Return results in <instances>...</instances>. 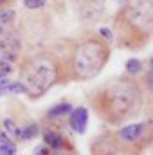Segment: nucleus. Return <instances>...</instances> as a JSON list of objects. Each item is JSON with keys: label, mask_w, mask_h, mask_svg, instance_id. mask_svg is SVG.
Instances as JSON below:
<instances>
[{"label": "nucleus", "mask_w": 153, "mask_h": 155, "mask_svg": "<svg viewBox=\"0 0 153 155\" xmlns=\"http://www.w3.org/2000/svg\"><path fill=\"white\" fill-rule=\"evenodd\" d=\"M110 56L112 49L108 41L99 35H85L72 45L65 71L76 81H90L101 74Z\"/></svg>", "instance_id": "7ed1b4c3"}, {"label": "nucleus", "mask_w": 153, "mask_h": 155, "mask_svg": "<svg viewBox=\"0 0 153 155\" xmlns=\"http://www.w3.org/2000/svg\"><path fill=\"white\" fill-rule=\"evenodd\" d=\"M99 36L105 40V41H108V43H110V40L114 38V35H112L110 29H99Z\"/></svg>", "instance_id": "6ab92c4d"}, {"label": "nucleus", "mask_w": 153, "mask_h": 155, "mask_svg": "<svg viewBox=\"0 0 153 155\" xmlns=\"http://www.w3.org/2000/svg\"><path fill=\"white\" fill-rule=\"evenodd\" d=\"M47 4V0H24L25 9H41Z\"/></svg>", "instance_id": "a211bd4d"}, {"label": "nucleus", "mask_w": 153, "mask_h": 155, "mask_svg": "<svg viewBox=\"0 0 153 155\" xmlns=\"http://www.w3.org/2000/svg\"><path fill=\"white\" fill-rule=\"evenodd\" d=\"M16 24V11L9 5L0 7V27H15Z\"/></svg>", "instance_id": "9b49d317"}, {"label": "nucleus", "mask_w": 153, "mask_h": 155, "mask_svg": "<svg viewBox=\"0 0 153 155\" xmlns=\"http://www.w3.org/2000/svg\"><path fill=\"white\" fill-rule=\"evenodd\" d=\"M121 148L115 141L114 134H105L103 137L96 139L92 144V155H119Z\"/></svg>", "instance_id": "6e6552de"}, {"label": "nucleus", "mask_w": 153, "mask_h": 155, "mask_svg": "<svg viewBox=\"0 0 153 155\" xmlns=\"http://www.w3.org/2000/svg\"><path fill=\"white\" fill-rule=\"evenodd\" d=\"M70 112H72V105L70 103H60V105L52 107L47 112V119H60L63 116H69Z\"/></svg>", "instance_id": "ddd939ff"}, {"label": "nucleus", "mask_w": 153, "mask_h": 155, "mask_svg": "<svg viewBox=\"0 0 153 155\" xmlns=\"http://www.w3.org/2000/svg\"><path fill=\"white\" fill-rule=\"evenodd\" d=\"M0 155H16V144L5 132H0Z\"/></svg>", "instance_id": "f8f14e48"}, {"label": "nucleus", "mask_w": 153, "mask_h": 155, "mask_svg": "<svg viewBox=\"0 0 153 155\" xmlns=\"http://www.w3.org/2000/svg\"><path fill=\"white\" fill-rule=\"evenodd\" d=\"M105 9V0H77V13L83 22H96Z\"/></svg>", "instance_id": "0eeeda50"}, {"label": "nucleus", "mask_w": 153, "mask_h": 155, "mask_svg": "<svg viewBox=\"0 0 153 155\" xmlns=\"http://www.w3.org/2000/svg\"><path fill=\"white\" fill-rule=\"evenodd\" d=\"M94 112L108 124H122L135 119L144 105V92L137 79L121 76L105 83L90 96Z\"/></svg>", "instance_id": "f257e3e1"}, {"label": "nucleus", "mask_w": 153, "mask_h": 155, "mask_svg": "<svg viewBox=\"0 0 153 155\" xmlns=\"http://www.w3.org/2000/svg\"><path fill=\"white\" fill-rule=\"evenodd\" d=\"M9 2H13V0H0V7H4V5H7Z\"/></svg>", "instance_id": "4be33fe9"}, {"label": "nucleus", "mask_w": 153, "mask_h": 155, "mask_svg": "<svg viewBox=\"0 0 153 155\" xmlns=\"http://www.w3.org/2000/svg\"><path fill=\"white\" fill-rule=\"evenodd\" d=\"M22 49V40L18 36L16 25L15 27H0V56L15 61Z\"/></svg>", "instance_id": "423d86ee"}, {"label": "nucleus", "mask_w": 153, "mask_h": 155, "mask_svg": "<svg viewBox=\"0 0 153 155\" xmlns=\"http://www.w3.org/2000/svg\"><path fill=\"white\" fill-rule=\"evenodd\" d=\"M4 128L9 132V135H13V137H16V139H20V141H22V130L15 124V121L5 119V121H4Z\"/></svg>", "instance_id": "dca6fc26"}, {"label": "nucleus", "mask_w": 153, "mask_h": 155, "mask_svg": "<svg viewBox=\"0 0 153 155\" xmlns=\"http://www.w3.org/2000/svg\"><path fill=\"white\" fill-rule=\"evenodd\" d=\"M69 124L76 134H85L88 124V110L85 107H77L69 114Z\"/></svg>", "instance_id": "9d476101"}, {"label": "nucleus", "mask_w": 153, "mask_h": 155, "mask_svg": "<svg viewBox=\"0 0 153 155\" xmlns=\"http://www.w3.org/2000/svg\"><path fill=\"white\" fill-rule=\"evenodd\" d=\"M117 45L137 51L153 38V0H122L114 16Z\"/></svg>", "instance_id": "f03ea898"}, {"label": "nucleus", "mask_w": 153, "mask_h": 155, "mask_svg": "<svg viewBox=\"0 0 153 155\" xmlns=\"http://www.w3.org/2000/svg\"><path fill=\"white\" fill-rule=\"evenodd\" d=\"M34 155H50V148L49 146H38L34 150Z\"/></svg>", "instance_id": "412c9836"}, {"label": "nucleus", "mask_w": 153, "mask_h": 155, "mask_svg": "<svg viewBox=\"0 0 153 155\" xmlns=\"http://www.w3.org/2000/svg\"><path fill=\"white\" fill-rule=\"evenodd\" d=\"M65 74V63L49 51L27 56L20 65V81L31 99L41 97L49 88L60 83Z\"/></svg>", "instance_id": "20e7f679"}, {"label": "nucleus", "mask_w": 153, "mask_h": 155, "mask_svg": "<svg viewBox=\"0 0 153 155\" xmlns=\"http://www.w3.org/2000/svg\"><path fill=\"white\" fill-rule=\"evenodd\" d=\"M38 134H40V126L36 123H31V124H27V126L22 130V141H31V139H34Z\"/></svg>", "instance_id": "4468645a"}, {"label": "nucleus", "mask_w": 153, "mask_h": 155, "mask_svg": "<svg viewBox=\"0 0 153 155\" xmlns=\"http://www.w3.org/2000/svg\"><path fill=\"white\" fill-rule=\"evenodd\" d=\"M11 63H13V61H9V60H5V58L0 60V79H2V78H7L11 74V69H13Z\"/></svg>", "instance_id": "f3484780"}, {"label": "nucleus", "mask_w": 153, "mask_h": 155, "mask_svg": "<svg viewBox=\"0 0 153 155\" xmlns=\"http://www.w3.org/2000/svg\"><path fill=\"white\" fill-rule=\"evenodd\" d=\"M141 71H142V61H141V60L132 58V60L126 61V74H128V76H137Z\"/></svg>", "instance_id": "2eb2a0df"}, {"label": "nucleus", "mask_w": 153, "mask_h": 155, "mask_svg": "<svg viewBox=\"0 0 153 155\" xmlns=\"http://www.w3.org/2000/svg\"><path fill=\"white\" fill-rule=\"evenodd\" d=\"M115 141L121 148V153L139 155L142 150L153 144V121H141L121 126L114 134Z\"/></svg>", "instance_id": "39448f33"}, {"label": "nucleus", "mask_w": 153, "mask_h": 155, "mask_svg": "<svg viewBox=\"0 0 153 155\" xmlns=\"http://www.w3.org/2000/svg\"><path fill=\"white\" fill-rule=\"evenodd\" d=\"M43 143H45V146H49L50 150H56V152L65 150L67 146L72 148V146L69 144V141L65 139V135H63L61 132L54 130V128H45V130H43Z\"/></svg>", "instance_id": "1a4fd4ad"}, {"label": "nucleus", "mask_w": 153, "mask_h": 155, "mask_svg": "<svg viewBox=\"0 0 153 155\" xmlns=\"http://www.w3.org/2000/svg\"><path fill=\"white\" fill-rule=\"evenodd\" d=\"M144 81H146V87H148V90H151V92H153V69L148 72V74H146Z\"/></svg>", "instance_id": "aec40b11"}]
</instances>
